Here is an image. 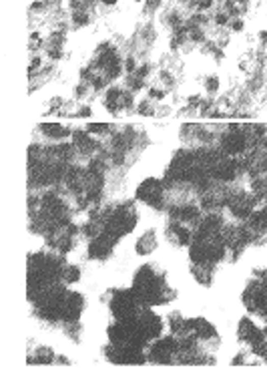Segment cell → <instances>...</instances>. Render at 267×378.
Here are the masks:
<instances>
[{
    "instance_id": "cell-14",
    "label": "cell",
    "mask_w": 267,
    "mask_h": 378,
    "mask_svg": "<svg viewBox=\"0 0 267 378\" xmlns=\"http://www.w3.org/2000/svg\"><path fill=\"white\" fill-rule=\"evenodd\" d=\"M163 94H165L163 91H151V97H153V99H163Z\"/></svg>"
},
{
    "instance_id": "cell-11",
    "label": "cell",
    "mask_w": 267,
    "mask_h": 378,
    "mask_svg": "<svg viewBox=\"0 0 267 378\" xmlns=\"http://www.w3.org/2000/svg\"><path fill=\"white\" fill-rule=\"evenodd\" d=\"M125 68L129 70V73H135V59L131 57V59H127L125 61Z\"/></svg>"
},
{
    "instance_id": "cell-10",
    "label": "cell",
    "mask_w": 267,
    "mask_h": 378,
    "mask_svg": "<svg viewBox=\"0 0 267 378\" xmlns=\"http://www.w3.org/2000/svg\"><path fill=\"white\" fill-rule=\"evenodd\" d=\"M139 113H141V115H153L149 103H141V105H139Z\"/></svg>"
},
{
    "instance_id": "cell-6",
    "label": "cell",
    "mask_w": 267,
    "mask_h": 378,
    "mask_svg": "<svg viewBox=\"0 0 267 378\" xmlns=\"http://www.w3.org/2000/svg\"><path fill=\"white\" fill-rule=\"evenodd\" d=\"M89 14L85 12V10H74V14H72V22H74V27H85V25H89Z\"/></svg>"
},
{
    "instance_id": "cell-13",
    "label": "cell",
    "mask_w": 267,
    "mask_h": 378,
    "mask_svg": "<svg viewBox=\"0 0 267 378\" xmlns=\"http://www.w3.org/2000/svg\"><path fill=\"white\" fill-rule=\"evenodd\" d=\"M78 115H83V117H89V115H91V109H89V107H83V109L78 111Z\"/></svg>"
},
{
    "instance_id": "cell-5",
    "label": "cell",
    "mask_w": 267,
    "mask_h": 378,
    "mask_svg": "<svg viewBox=\"0 0 267 378\" xmlns=\"http://www.w3.org/2000/svg\"><path fill=\"white\" fill-rule=\"evenodd\" d=\"M42 133H46L48 137H55V139H63L68 135V129L67 127H61V125H40Z\"/></svg>"
},
{
    "instance_id": "cell-12",
    "label": "cell",
    "mask_w": 267,
    "mask_h": 378,
    "mask_svg": "<svg viewBox=\"0 0 267 378\" xmlns=\"http://www.w3.org/2000/svg\"><path fill=\"white\" fill-rule=\"evenodd\" d=\"M227 20H229V18H227V14H223V12H221V14H217V22H219V25H225Z\"/></svg>"
},
{
    "instance_id": "cell-4",
    "label": "cell",
    "mask_w": 267,
    "mask_h": 378,
    "mask_svg": "<svg viewBox=\"0 0 267 378\" xmlns=\"http://www.w3.org/2000/svg\"><path fill=\"white\" fill-rule=\"evenodd\" d=\"M74 145L83 151V153H91L97 145H95V141L89 137V133H74Z\"/></svg>"
},
{
    "instance_id": "cell-8",
    "label": "cell",
    "mask_w": 267,
    "mask_h": 378,
    "mask_svg": "<svg viewBox=\"0 0 267 378\" xmlns=\"http://www.w3.org/2000/svg\"><path fill=\"white\" fill-rule=\"evenodd\" d=\"M217 89H219V81H217V77H211V79H207V91L215 93Z\"/></svg>"
},
{
    "instance_id": "cell-16",
    "label": "cell",
    "mask_w": 267,
    "mask_h": 378,
    "mask_svg": "<svg viewBox=\"0 0 267 378\" xmlns=\"http://www.w3.org/2000/svg\"><path fill=\"white\" fill-rule=\"evenodd\" d=\"M104 4H117V0H102Z\"/></svg>"
},
{
    "instance_id": "cell-3",
    "label": "cell",
    "mask_w": 267,
    "mask_h": 378,
    "mask_svg": "<svg viewBox=\"0 0 267 378\" xmlns=\"http://www.w3.org/2000/svg\"><path fill=\"white\" fill-rule=\"evenodd\" d=\"M157 248V242H155V231L151 229V231H147L141 240H139V244H137V252L139 253H151L153 250Z\"/></svg>"
},
{
    "instance_id": "cell-7",
    "label": "cell",
    "mask_w": 267,
    "mask_h": 378,
    "mask_svg": "<svg viewBox=\"0 0 267 378\" xmlns=\"http://www.w3.org/2000/svg\"><path fill=\"white\" fill-rule=\"evenodd\" d=\"M89 129V133H97V135H102V133H106L109 131V125H104V123H95V125H89L87 127Z\"/></svg>"
},
{
    "instance_id": "cell-17",
    "label": "cell",
    "mask_w": 267,
    "mask_h": 378,
    "mask_svg": "<svg viewBox=\"0 0 267 378\" xmlns=\"http://www.w3.org/2000/svg\"><path fill=\"white\" fill-rule=\"evenodd\" d=\"M52 2H57V0H52Z\"/></svg>"
},
{
    "instance_id": "cell-2",
    "label": "cell",
    "mask_w": 267,
    "mask_h": 378,
    "mask_svg": "<svg viewBox=\"0 0 267 378\" xmlns=\"http://www.w3.org/2000/svg\"><path fill=\"white\" fill-rule=\"evenodd\" d=\"M243 147H245V139H243V135H239V133H231V135H227V137L223 139V149L229 151V153L243 151Z\"/></svg>"
},
{
    "instance_id": "cell-9",
    "label": "cell",
    "mask_w": 267,
    "mask_h": 378,
    "mask_svg": "<svg viewBox=\"0 0 267 378\" xmlns=\"http://www.w3.org/2000/svg\"><path fill=\"white\" fill-rule=\"evenodd\" d=\"M145 6H147L149 12H155L161 6V0H145Z\"/></svg>"
},
{
    "instance_id": "cell-15",
    "label": "cell",
    "mask_w": 267,
    "mask_h": 378,
    "mask_svg": "<svg viewBox=\"0 0 267 378\" xmlns=\"http://www.w3.org/2000/svg\"><path fill=\"white\" fill-rule=\"evenodd\" d=\"M233 29H235V31H239V29H243V22H241V20H237V22H235V25H233Z\"/></svg>"
},
{
    "instance_id": "cell-1",
    "label": "cell",
    "mask_w": 267,
    "mask_h": 378,
    "mask_svg": "<svg viewBox=\"0 0 267 378\" xmlns=\"http://www.w3.org/2000/svg\"><path fill=\"white\" fill-rule=\"evenodd\" d=\"M137 197L153 207H161L163 205V185L157 181V179H147L139 191H137Z\"/></svg>"
}]
</instances>
